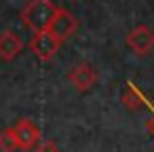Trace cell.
Returning a JSON list of instances; mask_svg holds the SVG:
<instances>
[{
	"instance_id": "cell-1",
	"label": "cell",
	"mask_w": 154,
	"mask_h": 152,
	"mask_svg": "<svg viewBox=\"0 0 154 152\" xmlns=\"http://www.w3.org/2000/svg\"><path fill=\"white\" fill-rule=\"evenodd\" d=\"M57 9L59 7L53 5V0H30L21 9L19 17H21L23 26H28L36 34V32H45L51 28V23L57 15Z\"/></svg>"
},
{
	"instance_id": "cell-2",
	"label": "cell",
	"mask_w": 154,
	"mask_h": 152,
	"mask_svg": "<svg viewBox=\"0 0 154 152\" xmlns=\"http://www.w3.org/2000/svg\"><path fill=\"white\" fill-rule=\"evenodd\" d=\"M61 47V40L51 32V30H45V32H36L30 40V49L34 51V55L42 61H49L55 57V53L59 51Z\"/></svg>"
},
{
	"instance_id": "cell-3",
	"label": "cell",
	"mask_w": 154,
	"mask_h": 152,
	"mask_svg": "<svg viewBox=\"0 0 154 152\" xmlns=\"http://www.w3.org/2000/svg\"><path fill=\"white\" fill-rule=\"evenodd\" d=\"M125 42L137 57H143L154 49V30L148 26H137L127 34Z\"/></svg>"
},
{
	"instance_id": "cell-4",
	"label": "cell",
	"mask_w": 154,
	"mask_h": 152,
	"mask_svg": "<svg viewBox=\"0 0 154 152\" xmlns=\"http://www.w3.org/2000/svg\"><path fill=\"white\" fill-rule=\"evenodd\" d=\"M15 133L19 139V148L26 152H32L40 146V129L30 118H19L15 125Z\"/></svg>"
},
{
	"instance_id": "cell-5",
	"label": "cell",
	"mask_w": 154,
	"mask_h": 152,
	"mask_svg": "<svg viewBox=\"0 0 154 152\" xmlns=\"http://www.w3.org/2000/svg\"><path fill=\"white\" fill-rule=\"evenodd\" d=\"M68 80H70V85H72L76 91L87 93V91H91L93 85L97 82V74H95V70L91 68V64L82 61V64H78V66H74V68L70 70Z\"/></svg>"
},
{
	"instance_id": "cell-6",
	"label": "cell",
	"mask_w": 154,
	"mask_h": 152,
	"mask_svg": "<svg viewBox=\"0 0 154 152\" xmlns=\"http://www.w3.org/2000/svg\"><path fill=\"white\" fill-rule=\"evenodd\" d=\"M49 30L63 42L66 38H70V36L78 30V19H76L70 11H66L63 7H59V9H57V15H55V19H53V23H51Z\"/></svg>"
},
{
	"instance_id": "cell-7",
	"label": "cell",
	"mask_w": 154,
	"mask_h": 152,
	"mask_svg": "<svg viewBox=\"0 0 154 152\" xmlns=\"http://www.w3.org/2000/svg\"><path fill=\"white\" fill-rule=\"evenodd\" d=\"M21 49H23V42H21V38L15 32L7 30V32L0 34V57H2L5 61L15 59L21 53Z\"/></svg>"
},
{
	"instance_id": "cell-8",
	"label": "cell",
	"mask_w": 154,
	"mask_h": 152,
	"mask_svg": "<svg viewBox=\"0 0 154 152\" xmlns=\"http://www.w3.org/2000/svg\"><path fill=\"white\" fill-rule=\"evenodd\" d=\"M122 104H125L129 110H137V108H141V106L152 108V104H150V101L146 99V95L135 87L133 80H127V89H125V93H122Z\"/></svg>"
},
{
	"instance_id": "cell-9",
	"label": "cell",
	"mask_w": 154,
	"mask_h": 152,
	"mask_svg": "<svg viewBox=\"0 0 154 152\" xmlns=\"http://www.w3.org/2000/svg\"><path fill=\"white\" fill-rule=\"evenodd\" d=\"M17 148H19V139H17L15 127H9V129L0 131V150L2 152H15Z\"/></svg>"
},
{
	"instance_id": "cell-10",
	"label": "cell",
	"mask_w": 154,
	"mask_h": 152,
	"mask_svg": "<svg viewBox=\"0 0 154 152\" xmlns=\"http://www.w3.org/2000/svg\"><path fill=\"white\" fill-rule=\"evenodd\" d=\"M32 152H61L59 148H57V144L55 141H42L36 150H32Z\"/></svg>"
},
{
	"instance_id": "cell-11",
	"label": "cell",
	"mask_w": 154,
	"mask_h": 152,
	"mask_svg": "<svg viewBox=\"0 0 154 152\" xmlns=\"http://www.w3.org/2000/svg\"><path fill=\"white\" fill-rule=\"evenodd\" d=\"M150 110H152V118H150V120H148V129H150V131H152V133H154V106H152V108H150Z\"/></svg>"
}]
</instances>
